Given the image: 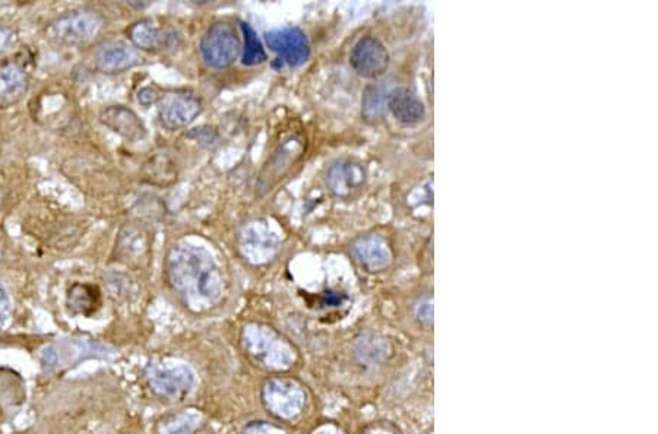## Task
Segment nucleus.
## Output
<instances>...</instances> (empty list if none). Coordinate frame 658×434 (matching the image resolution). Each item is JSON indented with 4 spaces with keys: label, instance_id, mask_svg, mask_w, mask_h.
<instances>
[{
    "label": "nucleus",
    "instance_id": "obj_17",
    "mask_svg": "<svg viewBox=\"0 0 658 434\" xmlns=\"http://www.w3.org/2000/svg\"><path fill=\"white\" fill-rule=\"evenodd\" d=\"M388 108L401 124L416 125L423 120L426 110L419 97L408 88H395L388 96Z\"/></svg>",
    "mask_w": 658,
    "mask_h": 434
},
{
    "label": "nucleus",
    "instance_id": "obj_12",
    "mask_svg": "<svg viewBox=\"0 0 658 434\" xmlns=\"http://www.w3.org/2000/svg\"><path fill=\"white\" fill-rule=\"evenodd\" d=\"M365 170L350 160L334 162L327 173L328 188L338 198H348L358 192L365 185Z\"/></svg>",
    "mask_w": 658,
    "mask_h": 434
},
{
    "label": "nucleus",
    "instance_id": "obj_27",
    "mask_svg": "<svg viewBox=\"0 0 658 434\" xmlns=\"http://www.w3.org/2000/svg\"><path fill=\"white\" fill-rule=\"evenodd\" d=\"M346 297L341 296L338 292L327 291L322 294V304L328 306V308H337L339 304L343 303Z\"/></svg>",
    "mask_w": 658,
    "mask_h": 434
},
{
    "label": "nucleus",
    "instance_id": "obj_7",
    "mask_svg": "<svg viewBox=\"0 0 658 434\" xmlns=\"http://www.w3.org/2000/svg\"><path fill=\"white\" fill-rule=\"evenodd\" d=\"M266 410L278 419H296L303 411L306 395L301 386L287 379H271L262 392Z\"/></svg>",
    "mask_w": 658,
    "mask_h": 434
},
{
    "label": "nucleus",
    "instance_id": "obj_30",
    "mask_svg": "<svg viewBox=\"0 0 658 434\" xmlns=\"http://www.w3.org/2000/svg\"><path fill=\"white\" fill-rule=\"evenodd\" d=\"M316 434H332V433H328V431H320V433H316Z\"/></svg>",
    "mask_w": 658,
    "mask_h": 434
},
{
    "label": "nucleus",
    "instance_id": "obj_25",
    "mask_svg": "<svg viewBox=\"0 0 658 434\" xmlns=\"http://www.w3.org/2000/svg\"><path fill=\"white\" fill-rule=\"evenodd\" d=\"M9 315H11L9 297L5 291L4 285L0 284V329L5 327V323L8 322Z\"/></svg>",
    "mask_w": 658,
    "mask_h": 434
},
{
    "label": "nucleus",
    "instance_id": "obj_13",
    "mask_svg": "<svg viewBox=\"0 0 658 434\" xmlns=\"http://www.w3.org/2000/svg\"><path fill=\"white\" fill-rule=\"evenodd\" d=\"M97 69L103 73H120L138 65L139 54L124 42H107L96 51Z\"/></svg>",
    "mask_w": 658,
    "mask_h": 434
},
{
    "label": "nucleus",
    "instance_id": "obj_16",
    "mask_svg": "<svg viewBox=\"0 0 658 434\" xmlns=\"http://www.w3.org/2000/svg\"><path fill=\"white\" fill-rule=\"evenodd\" d=\"M28 75L20 63L0 65V108H9L20 103L28 91Z\"/></svg>",
    "mask_w": 658,
    "mask_h": 434
},
{
    "label": "nucleus",
    "instance_id": "obj_21",
    "mask_svg": "<svg viewBox=\"0 0 658 434\" xmlns=\"http://www.w3.org/2000/svg\"><path fill=\"white\" fill-rule=\"evenodd\" d=\"M144 179L151 185H169L176 179L174 162L164 154L151 157L144 167Z\"/></svg>",
    "mask_w": 658,
    "mask_h": 434
},
{
    "label": "nucleus",
    "instance_id": "obj_15",
    "mask_svg": "<svg viewBox=\"0 0 658 434\" xmlns=\"http://www.w3.org/2000/svg\"><path fill=\"white\" fill-rule=\"evenodd\" d=\"M101 124L110 131L126 139L127 143H138L146 136V127L135 113L124 106H112L100 115Z\"/></svg>",
    "mask_w": 658,
    "mask_h": 434
},
{
    "label": "nucleus",
    "instance_id": "obj_22",
    "mask_svg": "<svg viewBox=\"0 0 658 434\" xmlns=\"http://www.w3.org/2000/svg\"><path fill=\"white\" fill-rule=\"evenodd\" d=\"M200 421V414L193 410H186L164 420L158 434H193L199 429Z\"/></svg>",
    "mask_w": 658,
    "mask_h": 434
},
{
    "label": "nucleus",
    "instance_id": "obj_26",
    "mask_svg": "<svg viewBox=\"0 0 658 434\" xmlns=\"http://www.w3.org/2000/svg\"><path fill=\"white\" fill-rule=\"evenodd\" d=\"M160 98H162V96H158L157 91H155L154 88H151V87H148V88L141 89L138 94L139 103L143 104V106H145V107H148V106H151V104L157 103V101H160Z\"/></svg>",
    "mask_w": 658,
    "mask_h": 434
},
{
    "label": "nucleus",
    "instance_id": "obj_6",
    "mask_svg": "<svg viewBox=\"0 0 658 434\" xmlns=\"http://www.w3.org/2000/svg\"><path fill=\"white\" fill-rule=\"evenodd\" d=\"M200 53L205 62L216 69H226L239 58L240 42L230 23H217L200 40Z\"/></svg>",
    "mask_w": 658,
    "mask_h": 434
},
{
    "label": "nucleus",
    "instance_id": "obj_4",
    "mask_svg": "<svg viewBox=\"0 0 658 434\" xmlns=\"http://www.w3.org/2000/svg\"><path fill=\"white\" fill-rule=\"evenodd\" d=\"M103 27V21L96 12L73 11L59 16L51 25V39L62 46H84L96 39Z\"/></svg>",
    "mask_w": 658,
    "mask_h": 434
},
{
    "label": "nucleus",
    "instance_id": "obj_24",
    "mask_svg": "<svg viewBox=\"0 0 658 434\" xmlns=\"http://www.w3.org/2000/svg\"><path fill=\"white\" fill-rule=\"evenodd\" d=\"M243 434H285L280 427L271 426L266 423H254L246 427Z\"/></svg>",
    "mask_w": 658,
    "mask_h": 434
},
{
    "label": "nucleus",
    "instance_id": "obj_20",
    "mask_svg": "<svg viewBox=\"0 0 658 434\" xmlns=\"http://www.w3.org/2000/svg\"><path fill=\"white\" fill-rule=\"evenodd\" d=\"M68 304L73 313L89 316L98 308L100 294L93 285L75 284L68 294Z\"/></svg>",
    "mask_w": 658,
    "mask_h": 434
},
{
    "label": "nucleus",
    "instance_id": "obj_2",
    "mask_svg": "<svg viewBox=\"0 0 658 434\" xmlns=\"http://www.w3.org/2000/svg\"><path fill=\"white\" fill-rule=\"evenodd\" d=\"M243 346L255 360L273 370L292 367L296 360V351L282 335L273 328L251 325L243 331Z\"/></svg>",
    "mask_w": 658,
    "mask_h": 434
},
{
    "label": "nucleus",
    "instance_id": "obj_28",
    "mask_svg": "<svg viewBox=\"0 0 658 434\" xmlns=\"http://www.w3.org/2000/svg\"><path fill=\"white\" fill-rule=\"evenodd\" d=\"M12 40V32L9 28L0 27V51L9 46Z\"/></svg>",
    "mask_w": 658,
    "mask_h": 434
},
{
    "label": "nucleus",
    "instance_id": "obj_29",
    "mask_svg": "<svg viewBox=\"0 0 658 434\" xmlns=\"http://www.w3.org/2000/svg\"><path fill=\"white\" fill-rule=\"evenodd\" d=\"M2 258H4V247H2V243H0V261H2Z\"/></svg>",
    "mask_w": 658,
    "mask_h": 434
},
{
    "label": "nucleus",
    "instance_id": "obj_23",
    "mask_svg": "<svg viewBox=\"0 0 658 434\" xmlns=\"http://www.w3.org/2000/svg\"><path fill=\"white\" fill-rule=\"evenodd\" d=\"M243 39H245V51H243V65L254 66L266 60V53L259 42L258 35L249 23H240Z\"/></svg>",
    "mask_w": 658,
    "mask_h": 434
},
{
    "label": "nucleus",
    "instance_id": "obj_8",
    "mask_svg": "<svg viewBox=\"0 0 658 434\" xmlns=\"http://www.w3.org/2000/svg\"><path fill=\"white\" fill-rule=\"evenodd\" d=\"M202 110V103L190 91H170L160 98L158 117L170 131L192 124Z\"/></svg>",
    "mask_w": 658,
    "mask_h": 434
},
{
    "label": "nucleus",
    "instance_id": "obj_9",
    "mask_svg": "<svg viewBox=\"0 0 658 434\" xmlns=\"http://www.w3.org/2000/svg\"><path fill=\"white\" fill-rule=\"evenodd\" d=\"M303 150V141L296 136L285 139L284 143H280L277 151L271 155L266 166L262 170L258 181L259 192L265 193L273 190V186L289 173L290 169L294 166V162L301 157Z\"/></svg>",
    "mask_w": 658,
    "mask_h": 434
},
{
    "label": "nucleus",
    "instance_id": "obj_10",
    "mask_svg": "<svg viewBox=\"0 0 658 434\" xmlns=\"http://www.w3.org/2000/svg\"><path fill=\"white\" fill-rule=\"evenodd\" d=\"M265 40L271 51L290 66H301L308 62L310 46L308 37L299 28H275L266 32Z\"/></svg>",
    "mask_w": 658,
    "mask_h": 434
},
{
    "label": "nucleus",
    "instance_id": "obj_3",
    "mask_svg": "<svg viewBox=\"0 0 658 434\" xmlns=\"http://www.w3.org/2000/svg\"><path fill=\"white\" fill-rule=\"evenodd\" d=\"M107 346L98 342L87 339H66L54 342L46 346L40 354L42 365L46 372L65 370L70 365L88 360V358H105L108 356Z\"/></svg>",
    "mask_w": 658,
    "mask_h": 434
},
{
    "label": "nucleus",
    "instance_id": "obj_14",
    "mask_svg": "<svg viewBox=\"0 0 658 434\" xmlns=\"http://www.w3.org/2000/svg\"><path fill=\"white\" fill-rule=\"evenodd\" d=\"M129 40L141 51H162L164 47H178L181 37L171 30H160L151 20H141L127 30Z\"/></svg>",
    "mask_w": 658,
    "mask_h": 434
},
{
    "label": "nucleus",
    "instance_id": "obj_19",
    "mask_svg": "<svg viewBox=\"0 0 658 434\" xmlns=\"http://www.w3.org/2000/svg\"><path fill=\"white\" fill-rule=\"evenodd\" d=\"M242 250L243 254L249 258L252 252L259 246L258 263L266 262L273 258L275 250H277L278 238L275 235H270L265 227H262L261 224L255 223L254 226L247 228L243 235Z\"/></svg>",
    "mask_w": 658,
    "mask_h": 434
},
{
    "label": "nucleus",
    "instance_id": "obj_5",
    "mask_svg": "<svg viewBox=\"0 0 658 434\" xmlns=\"http://www.w3.org/2000/svg\"><path fill=\"white\" fill-rule=\"evenodd\" d=\"M146 377L157 395L169 400H179L188 395L195 386V374L183 363H154L148 365Z\"/></svg>",
    "mask_w": 658,
    "mask_h": 434
},
{
    "label": "nucleus",
    "instance_id": "obj_18",
    "mask_svg": "<svg viewBox=\"0 0 658 434\" xmlns=\"http://www.w3.org/2000/svg\"><path fill=\"white\" fill-rule=\"evenodd\" d=\"M353 254L357 262L370 271H381L391 262V252L385 240L377 235L360 238L353 246Z\"/></svg>",
    "mask_w": 658,
    "mask_h": 434
},
{
    "label": "nucleus",
    "instance_id": "obj_1",
    "mask_svg": "<svg viewBox=\"0 0 658 434\" xmlns=\"http://www.w3.org/2000/svg\"><path fill=\"white\" fill-rule=\"evenodd\" d=\"M166 272L170 285L193 310L212 308L223 296V275L211 254L200 247L174 246L167 258Z\"/></svg>",
    "mask_w": 658,
    "mask_h": 434
},
{
    "label": "nucleus",
    "instance_id": "obj_11",
    "mask_svg": "<svg viewBox=\"0 0 658 434\" xmlns=\"http://www.w3.org/2000/svg\"><path fill=\"white\" fill-rule=\"evenodd\" d=\"M350 63L360 77L374 79L388 69V51L379 40L365 37L358 40L355 49L351 51Z\"/></svg>",
    "mask_w": 658,
    "mask_h": 434
}]
</instances>
